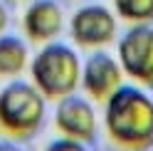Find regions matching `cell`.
<instances>
[{
	"label": "cell",
	"instance_id": "2",
	"mask_svg": "<svg viewBox=\"0 0 153 151\" xmlns=\"http://www.w3.org/2000/svg\"><path fill=\"white\" fill-rule=\"evenodd\" d=\"M32 87L45 99H62L74 94L82 79V60L72 47L50 42L30 62Z\"/></svg>",
	"mask_w": 153,
	"mask_h": 151
},
{
	"label": "cell",
	"instance_id": "10",
	"mask_svg": "<svg viewBox=\"0 0 153 151\" xmlns=\"http://www.w3.org/2000/svg\"><path fill=\"white\" fill-rule=\"evenodd\" d=\"M116 13L133 25H146L153 20V0H114Z\"/></svg>",
	"mask_w": 153,
	"mask_h": 151
},
{
	"label": "cell",
	"instance_id": "8",
	"mask_svg": "<svg viewBox=\"0 0 153 151\" xmlns=\"http://www.w3.org/2000/svg\"><path fill=\"white\" fill-rule=\"evenodd\" d=\"M22 27L30 40L35 42H50L62 30V10L54 0H35L25 10Z\"/></svg>",
	"mask_w": 153,
	"mask_h": 151
},
{
	"label": "cell",
	"instance_id": "3",
	"mask_svg": "<svg viewBox=\"0 0 153 151\" xmlns=\"http://www.w3.org/2000/svg\"><path fill=\"white\" fill-rule=\"evenodd\" d=\"M45 119V97L27 82L0 89V129L10 136H32Z\"/></svg>",
	"mask_w": 153,
	"mask_h": 151
},
{
	"label": "cell",
	"instance_id": "13",
	"mask_svg": "<svg viewBox=\"0 0 153 151\" xmlns=\"http://www.w3.org/2000/svg\"><path fill=\"white\" fill-rule=\"evenodd\" d=\"M0 151H22L17 144H10V141H0Z\"/></svg>",
	"mask_w": 153,
	"mask_h": 151
},
{
	"label": "cell",
	"instance_id": "12",
	"mask_svg": "<svg viewBox=\"0 0 153 151\" xmlns=\"http://www.w3.org/2000/svg\"><path fill=\"white\" fill-rule=\"evenodd\" d=\"M5 27H7V13H5V7L0 5V35H5Z\"/></svg>",
	"mask_w": 153,
	"mask_h": 151
},
{
	"label": "cell",
	"instance_id": "9",
	"mask_svg": "<svg viewBox=\"0 0 153 151\" xmlns=\"http://www.w3.org/2000/svg\"><path fill=\"white\" fill-rule=\"evenodd\" d=\"M30 64V50L15 35H0V77H15Z\"/></svg>",
	"mask_w": 153,
	"mask_h": 151
},
{
	"label": "cell",
	"instance_id": "1",
	"mask_svg": "<svg viewBox=\"0 0 153 151\" xmlns=\"http://www.w3.org/2000/svg\"><path fill=\"white\" fill-rule=\"evenodd\" d=\"M104 124L121 149L146 151L153 146V99L133 84H121L104 102Z\"/></svg>",
	"mask_w": 153,
	"mask_h": 151
},
{
	"label": "cell",
	"instance_id": "6",
	"mask_svg": "<svg viewBox=\"0 0 153 151\" xmlns=\"http://www.w3.org/2000/svg\"><path fill=\"white\" fill-rule=\"evenodd\" d=\"M57 111H54V124L59 129V134L64 139H74V141H87L94 139L97 134V111L89 104L84 97H76V94H69V97L57 99Z\"/></svg>",
	"mask_w": 153,
	"mask_h": 151
},
{
	"label": "cell",
	"instance_id": "7",
	"mask_svg": "<svg viewBox=\"0 0 153 151\" xmlns=\"http://www.w3.org/2000/svg\"><path fill=\"white\" fill-rule=\"evenodd\" d=\"M121 79H123V72L119 60H114L109 52H91L82 67L79 84L91 99L106 102L121 87Z\"/></svg>",
	"mask_w": 153,
	"mask_h": 151
},
{
	"label": "cell",
	"instance_id": "4",
	"mask_svg": "<svg viewBox=\"0 0 153 151\" xmlns=\"http://www.w3.org/2000/svg\"><path fill=\"white\" fill-rule=\"evenodd\" d=\"M121 72L141 84H153V27L133 25L119 42Z\"/></svg>",
	"mask_w": 153,
	"mask_h": 151
},
{
	"label": "cell",
	"instance_id": "5",
	"mask_svg": "<svg viewBox=\"0 0 153 151\" xmlns=\"http://www.w3.org/2000/svg\"><path fill=\"white\" fill-rule=\"evenodd\" d=\"M69 32L79 47H104L116 37V17L104 5H87L74 13Z\"/></svg>",
	"mask_w": 153,
	"mask_h": 151
},
{
	"label": "cell",
	"instance_id": "11",
	"mask_svg": "<svg viewBox=\"0 0 153 151\" xmlns=\"http://www.w3.org/2000/svg\"><path fill=\"white\" fill-rule=\"evenodd\" d=\"M45 151H87V146L82 144V141H74V139H54L47 144Z\"/></svg>",
	"mask_w": 153,
	"mask_h": 151
}]
</instances>
